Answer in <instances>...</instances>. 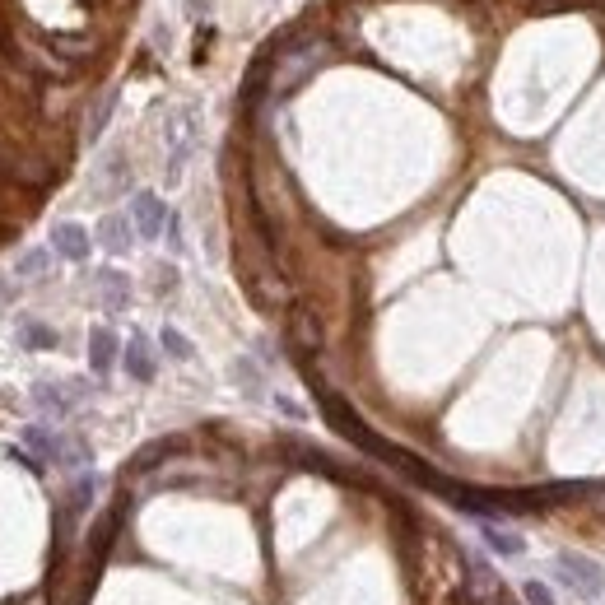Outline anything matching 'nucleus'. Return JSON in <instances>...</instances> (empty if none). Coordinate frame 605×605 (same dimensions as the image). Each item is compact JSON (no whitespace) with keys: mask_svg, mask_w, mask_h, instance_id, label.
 <instances>
[{"mask_svg":"<svg viewBox=\"0 0 605 605\" xmlns=\"http://www.w3.org/2000/svg\"><path fill=\"white\" fill-rule=\"evenodd\" d=\"M554 578L564 582L568 592L578 596V601H601L605 592V568L596 564L592 554H582V550H564L559 559H554Z\"/></svg>","mask_w":605,"mask_h":605,"instance_id":"f257e3e1","label":"nucleus"},{"mask_svg":"<svg viewBox=\"0 0 605 605\" xmlns=\"http://www.w3.org/2000/svg\"><path fill=\"white\" fill-rule=\"evenodd\" d=\"M163 140H168V182H177V177L187 173L191 154H196V140H201V117H196V108H173L168 112Z\"/></svg>","mask_w":605,"mask_h":605,"instance_id":"f03ea898","label":"nucleus"},{"mask_svg":"<svg viewBox=\"0 0 605 605\" xmlns=\"http://www.w3.org/2000/svg\"><path fill=\"white\" fill-rule=\"evenodd\" d=\"M84 391H89L84 382H33V405L47 419H66Z\"/></svg>","mask_w":605,"mask_h":605,"instance_id":"7ed1b4c3","label":"nucleus"},{"mask_svg":"<svg viewBox=\"0 0 605 605\" xmlns=\"http://www.w3.org/2000/svg\"><path fill=\"white\" fill-rule=\"evenodd\" d=\"M131 224L140 238H163V229H168V205H163L159 191H135L131 196Z\"/></svg>","mask_w":605,"mask_h":605,"instance_id":"20e7f679","label":"nucleus"},{"mask_svg":"<svg viewBox=\"0 0 605 605\" xmlns=\"http://www.w3.org/2000/svg\"><path fill=\"white\" fill-rule=\"evenodd\" d=\"M61 261H89V252H94V233L84 229V224H75V219H61V224H52V242H47Z\"/></svg>","mask_w":605,"mask_h":605,"instance_id":"39448f33","label":"nucleus"},{"mask_svg":"<svg viewBox=\"0 0 605 605\" xmlns=\"http://www.w3.org/2000/svg\"><path fill=\"white\" fill-rule=\"evenodd\" d=\"M135 238H140V233H135L131 215H117V210L98 219V229H94V242H98V247H103L108 256H126V252L135 247Z\"/></svg>","mask_w":605,"mask_h":605,"instance_id":"423d86ee","label":"nucleus"},{"mask_svg":"<svg viewBox=\"0 0 605 605\" xmlns=\"http://www.w3.org/2000/svg\"><path fill=\"white\" fill-rule=\"evenodd\" d=\"M121 368H126L135 382H154V373H159V359H154V345H149V336H140V331H135V336L121 345Z\"/></svg>","mask_w":605,"mask_h":605,"instance_id":"0eeeda50","label":"nucleus"},{"mask_svg":"<svg viewBox=\"0 0 605 605\" xmlns=\"http://www.w3.org/2000/svg\"><path fill=\"white\" fill-rule=\"evenodd\" d=\"M117 359H121L117 331H112V326H94V331H89V368H94L98 377H108L112 368H117Z\"/></svg>","mask_w":605,"mask_h":605,"instance_id":"6e6552de","label":"nucleus"},{"mask_svg":"<svg viewBox=\"0 0 605 605\" xmlns=\"http://www.w3.org/2000/svg\"><path fill=\"white\" fill-rule=\"evenodd\" d=\"M94 298H98V308L126 312V303H131V280H126L121 270H98L94 275Z\"/></svg>","mask_w":605,"mask_h":605,"instance_id":"1a4fd4ad","label":"nucleus"},{"mask_svg":"<svg viewBox=\"0 0 605 605\" xmlns=\"http://www.w3.org/2000/svg\"><path fill=\"white\" fill-rule=\"evenodd\" d=\"M480 540L494 554H503V559H522V554H526V540L517 536V531H508V526H498V522H484L480 526Z\"/></svg>","mask_w":605,"mask_h":605,"instance_id":"9d476101","label":"nucleus"},{"mask_svg":"<svg viewBox=\"0 0 605 605\" xmlns=\"http://www.w3.org/2000/svg\"><path fill=\"white\" fill-rule=\"evenodd\" d=\"M52 247H28V252H19L14 256V280H42V275H47V270H52Z\"/></svg>","mask_w":605,"mask_h":605,"instance_id":"9b49d317","label":"nucleus"},{"mask_svg":"<svg viewBox=\"0 0 605 605\" xmlns=\"http://www.w3.org/2000/svg\"><path fill=\"white\" fill-rule=\"evenodd\" d=\"M94 503V471H84L70 480V498H66V517H84Z\"/></svg>","mask_w":605,"mask_h":605,"instance_id":"f8f14e48","label":"nucleus"},{"mask_svg":"<svg viewBox=\"0 0 605 605\" xmlns=\"http://www.w3.org/2000/svg\"><path fill=\"white\" fill-rule=\"evenodd\" d=\"M159 350L168 354L173 363H191V359H196V345H191V340L182 336L177 326H163V331H159Z\"/></svg>","mask_w":605,"mask_h":605,"instance_id":"ddd939ff","label":"nucleus"},{"mask_svg":"<svg viewBox=\"0 0 605 605\" xmlns=\"http://www.w3.org/2000/svg\"><path fill=\"white\" fill-rule=\"evenodd\" d=\"M19 345L24 350H56V331L42 322H19Z\"/></svg>","mask_w":605,"mask_h":605,"instance_id":"4468645a","label":"nucleus"},{"mask_svg":"<svg viewBox=\"0 0 605 605\" xmlns=\"http://www.w3.org/2000/svg\"><path fill=\"white\" fill-rule=\"evenodd\" d=\"M112 112H117V89H108V94L94 103V112H89V126H84V131H89V140H98V135L108 131Z\"/></svg>","mask_w":605,"mask_h":605,"instance_id":"2eb2a0df","label":"nucleus"},{"mask_svg":"<svg viewBox=\"0 0 605 605\" xmlns=\"http://www.w3.org/2000/svg\"><path fill=\"white\" fill-rule=\"evenodd\" d=\"M522 601H526V605H559V596H554L550 582L526 578V582H522Z\"/></svg>","mask_w":605,"mask_h":605,"instance_id":"dca6fc26","label":"nucleus"},{"mask_svg":"<svg viewBox=\"0 0 605 605\" xmlns=\"http://www.w3.org/2000/svg\"><path fill=\"white\" fill-rule=\"evenodd\" d=\"M233 382H238L247 396H261V373H256L252 359H238V363H233Z\"/></svg>","mask_w":605,"mask_h":605,"instance_id":"f3484780","label":"nucleus"},{"mask_svg":"<svg viewBox=\"0 0 605 605\" xmlns=\"http://www.w3.org/2000/svg\"><path fill=\"white\" fill-rule=\"evenodd\" d=\"M163 238H168V252H173V256L187 252V247H182V219H177V215H168V229H163Z\"/></svg>","mask_w":605,"mask_h":605,"instance_id":"a211bd4d","label":"nucleus"},{"mask_svg":"<svg viewBox=\"0 0 605 605\" xmlns=\"http://www.w3.org/2000/svg\"><path fill=\"white\" fill-rule=\"evenodd\" d=\"M14 303V284H10V275H0V308H10Z\"/></svg>","mask_w":605,"mask_h":605,"instance_id":"6ab92c4d","label":"nucleus"}]
</instances>
